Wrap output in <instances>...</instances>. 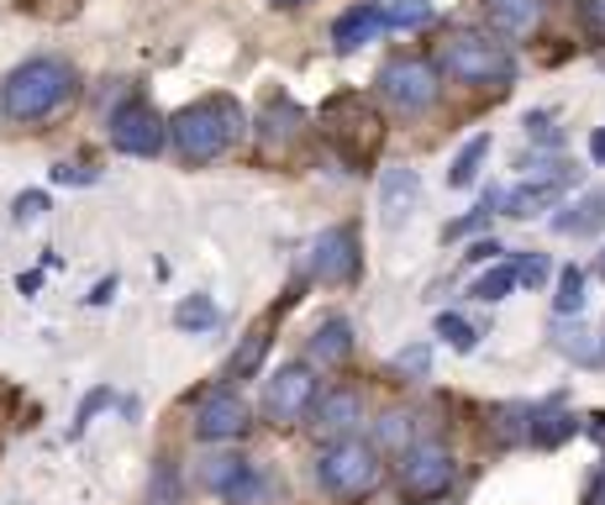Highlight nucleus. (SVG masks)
<instances>
[{
    "mask_svg": "<svg viewBox=\"0 0 605 505\" xmlns=\"http://www.w3.org/2000/svg\"><path fill=\"white\" fill-rule=\"evenodd\" d=\"M359 232L353 227H327L321 238L311 242V259H306V274L316 285H348L359 279Z\"/></svg>",
    "mask_w": 605,
    "mask_h": 505,
    "instance_id": "9",
    "label": "nucleus"
},
{
    "mask_svg": "<svg viewBox=\"0 0 605 505\" xmlns=\"http://www.w3.org/2000/svg\"><path fill=\"white\" fill-rule=\"evenodd\" d=\"M484 158H490V132H480V138H469V143L459 147V158H453V168H448V185H453V190H469V185L480 179Z\"/></svg>",
    "mask_w": 605,
    "mask_h": 505,
    "instance_id": "24",
    "label": "nucleus"
},
{
    "mask_svg": "<svg viewBox=\"0 0 605 505\" xmlns=\"http://www.w3.org/2000/svg\"><path fill=\"white\" fill-rule=\"evenodd\" d=\"M590 158H595V164H605V132H595V138H590Z\"/></svg>",
    "mask_w": 605,
    "mask_h": 505,
    "instance_id": "42",
    "label": "nucleus"
},
{
    "mask_svg": "<svg viewBox=\"0 0 605 505\" xmlns=\"http://www.w3.org/2000/svg\"><path fill=\"white\" fill-rule=\"evenodd\" d=\"M580 11H584V26L595 37H605V0H580Z\"/></svg>",
    "mask_w": 605,
    "mask_h": 505,
    "instance_id": "36",
    "label": "nucleus"
},
{
    "mask_svg": "<svg viewBox=\"0 0 605 505\" xmlns=\"http://www.w3.org/2000/svg\"><path fill=\"white\" fill-rule=\"evenodd\" d=\"M321 121H327V138L342 147L348 164L374 158L380 143H385V121H380V111H374L363 96H332L327 100V111H321Z\"/></svg>",
    "mask_w": 605,
    "mask_h": 505,
    "instance_id": "5",
    "label": "nucleus"
},
{
    "mask_svg": "<svg viewBox=\"0 0 605 505\" xmlns=\"http://www.w3.org/2000/svg\"><path fill=\"white\" fill-rule=\"evenodd\" d=\"M558 353L574 363H605V348L595 342V332H584V327H569V332H558Z\"/></svg>",
    "mask_w": 605,
    "mask_h": 505,
    "instance_id": "28",
    "label": "nucleus"
},
{
    "mask_svg": "<svg viewBox=\"0 0 605 505\" xmlns=\"http://www.w3.org/2000/svg\"><path fill=\"white\" fill-rule=\"evenodd\" d=\"M527 138H537V143H558L553 117H548V111H532V117H527Z\"/></svg>",
    "mask_w": 605,
    "mask_h": 505,
    "instance_id": "34",
    "label": "nucleus"
},
{
    "mask_svg": "<svg viewBox=\"0 0 605 505\" xmlns=\"http://www.w3.org/2000/svg\"><path fill=\"white\" fill-rule=\"evenodd\" d=\"M300 127H306L300 106H290V100H268V111L258 117V147H264L268 164H279V158L290 153V143H300Z\"/></svg>",
    "mask_w": 605,
    "mask_h": 505,
    "instance_id": "14",
    "label": "nucleus"
},
{
    "mask_svg": "<svg viewBox=\"0 0 605 505\" xmlns=\"http://www.w3.org/2000/svg\"><path fill=\"white\" fill-rule=\"evenodd\" d=\"M416 200H421V174H416V168L395 164V168H385V174H380V221H385L389 232L411 221Z\"/></svg>",
    "mask_w": 605,
    "mask_h": 505,
    "instance_id": "12",
    "label": "nucleus"
},
{
    "mask_svg": "<svg viewBox=\"0 0 605 505\" xmlns=\"http://www.w3.org/2000/svg\"><path fill=\"white\" fill-rule=\"evenodd\" d=\"M268 359V332L264 327H258V332H248L238 342V353H232V359H227V380H232V385H238V380H253V374H258V363Z\"/></svg>",
    "mask_w": 605,
    "mask_h": 505,
    "instance_id": "23",
    "label": "nucleus"
},
{
    "mask_svg": "<svg viewBox=\"0 0 605 505\" xmlns=\"http://www.w3.org/2000/svg\"><path fill=\"white\" fill-rule=\"evenodd\" d=\"M553 232L558 238H595V232H605V185L580 195L574 206H563L553 217Z\"/></svg>",
    "mask_w": 605,
    "mask_h": 505,
    "instance_id": "18",
    "label": "nucleus"
},
{
    "mask_svg": "<svg viewBox=\"0 0 605 505\" xmlns=\"http://www.w3.org/2000/svg\"><path fill=\"white\" fill-rule=\"evenodd\" d=\"M348 359H353V327H348L342 316H327L311 332V363L338 369V363H348Z\"/></svg>",
    "mask_w": 605,
    "mask_h": 505,
    "instance_id": "20",
    "label": "nucleus"
},
{
    "mask_svg": "<svg viewBox=\"0 0 605 505\" xmlns=\"http://www.w3.org/2000/svg\"><path fill=\"white\" fill-rule=\"evenodd\" d=\"M363 421V395L359 389H327V395H316L311 406V427L327 442H338V437H353V427Z\"/></svg>",
    "mask_w": 605,
    "mask_h": 505,
    "instance_id": "13",
    "label": "nucleus"
},
{
    "mask_svg": "<svg viewBox=\"0 0 605 505\" xmlns=\"http://www.w3.org/2000/svg\"><path fill=\"white\" fill-rule=\"evenodd\" d=\"M437 337H448V348H453V353H474V342H480V332H474L459 311L437 316Z\"/></svg>",
    "mask_w": 605,
    "mask_h": 505,
    "instance_id": "31",
    "label": "nucleus"
},
{
    "mask_svg": "<svg viewBox=\"0 0 605 505\" xmlns=\"http://www.w3.org/2000/svg\"><path fill=\"white\" fill-rule=\"evenodd\" d=\"M584 505H605V469L590 480V490H584Z\"/></svg>",
    "mask_w": 605,
    "mask_h": 505,
    "instance_id": "39",
    "label": "nucleus"
},
{
    "mask_svg": "<svg viewBox=\"0 0 605 505\" xmlns=\"http://www.w3.org/2000/svg\"><path fill=\"white\" fill-rule=\"evenodd\" d=\"M380 22L389 32H416V26L432 22V0H385L380 6Z\"/></svg>",
    "mask_w": 605,
    "mask_h": 505,
    "instance_id": "25",
    "label": "nucleus"
},
{
    "mask_svg": "<svg viewBox=\"0 0 605 505\" xmlns=\"http://www.w3.org/2000/svg\"><path fill=\"white\" fill-rule=\"evenodd\" d=\"M411 442H416L411 410H385V416L374 421V448H380V453H406Z\"/></svg>",
    "mask_w": 605,
    "mask_h": 505,
    "instance_id": "22",
    "label": "nucleus"
},
{
    "mask_svg": "<svg viewBox=\"0 0 605 505\" xmlns=\"http://www.w3.org/2000/svg\"><path fill=\"white\" fill-rule=\"evenodd\" d=\"M43 211H48V195H43V190H22V195H16V206H11V217L22 221V227H32Z\"/></svg>",
    "mask_w": 605,
    "mask_h": 505,
    "instance_id": "32",
    "label": "nucleus"
},
{
    "mask_svg": "<svg viewBox=\"0 0 605 505\" xmlns=\"http://www.w3.org/2000/svg\"><path fill=\"white\" fill-rule=\"evenodd\" d=\"M516 279L537 289L542 279H548V259H537V253H532V259H521V264H516Z\"/></svg>",
    "mask_w": 605,
    "mask_h": 505,
    "instance_id": "35",
    "label": "nucleus"
},
{
    "mask_svg": "<svg viewBox=\"0 0 605 505\" xmlns=\"http://www.w3.org/2000/svg\"><path fill=\"white\" fill-rule=\"evenodd\" d=\"M248 427H253V410L238 389H217L195 410V437H206V442H238L248 437Z\"/></svg>",
    "mask_w": 605,
    "mask_h": 505,
    "instance_id": "11",
    "label": "nucleus"
},
{
    "mask_svg": "<svg viewBox=\"0 0 605 505\" xmlns=\"http://www.w3.org/2000/svg\"><path fill=\"white\" fill-rule=\"evenodd\" d=\"M527 432H532V406L495 410V442H527Z\"/></svg>",
    "mask_w": 605,
    "mask_h": 505,
    "instance_id": "30",
    "label": "nucleus"
},
{
    "mask_svg": "<svg viewBox=\"0 0 605 505\" xmlns=\"http://www.w3.org/2000/svg\"><path fill=\"white\" fill-rule=\"evenodd\" d=\"M601 274H605V259H601Z\"/></svg>",
    "mask_w": 605,
    "mask_h": 505,
    "instance_id": "45",
    "label": "nucleus"
},
{
    "mask_svg": "<svg viewBox=\"0 0 605 505\" xmlns=\"http://www.w3.org/2000/svg\"><path fill=\"white\" fill-rule=\"evenodd\" d=\"M385 32V22H380V6H353V11H342L338 26H332V43H338V53H359L363 43H374Z\"/></svg>",
    "mask_w": 605,
    "mask_h": 505,
    "instance_id": "19",
    "label": "nucleus"
},
{
    "mask_svg": "<svg viewBox=\"0 0 605 505\" xmlns=\"http://www.w3.org/2000/svg\"><path fill=\"white\" fill-rule=\"evenodd\" d=\"M58 185H96V168H74V164H64L58 174H53Z\"/></svg>",
    "mask_w": 605,
    "mask_h": 505,
    "instance_id": "37",
    "label": "nucleus"
},
{
    "mask_svg": "<svg viewBox=\"0 0 605 505\" xmlns=\"http://www.w3.org/2000/svg\"><path fill=\"white\" fill-rule=\"evenodd\" d=\"M395 363H400L406 374H427V369H432V348H427V342H411V348L395 353Z\"/></svg>",
    "mask_w": 605,
    "mask_h": 505,
    "instance_id": "33",
    "label": "nucleus"
},
{
    "mask_svg": "<svg viewBox=\"0 0 605 505\" xmlns=\"http://www.w3.org/2000/svg\"><path fill=\"white\" fill-rule=\"evenodd\" d=\"M495 253H501V248H495V242H474V248H469V264H490V259H495Z\"/></svg>",
    "mask_w": 605,
    "mask_h": 505,
    "instance_id": "40",
    "label": "nucleus"
},
{
    "mask_svg": "<svg viewBox=\"0 0 605 505\" xmlns=\"http://www.w3.org/2000/svg\"><path fill=\"white\" fill-rule=\"evenodd\" d=\"M553 311H558V316H580V311H584V268H580V264H569L563 274H558Z\"/></svg>",
    "mask_w": 605,
    "mask_h": 505,
    "instance_id": "29",
    "label": "nucleus"
},
{
    "mask_svg": "<svg viewBox=\"0 0 605 505\" xmlns=\"http://www.w3.org/2000/svg\"><path fill=\"white\" fill-rule=\"evenodd\" d=\"M574 432H580V421H574L569 410L542 406V410H532V432H527V442H537V448H558V442H569Z\"/></svg>",
    "mask_w": 605,
    "mask_h": 505,
    "instance_id": "21",
    "label": "nucleus"
},
{
    "mask_svg": "<svg viewBox=\"0 0 605 505\" xmlns=\"http://www.w3.org/2000/svg\"><path fill=\"white\" fill-rule=\"evenodd\" d=\"M442 74H453L459 85H510L516 79V58L506 43L484 37V32H453L442 48Z\"/></svg>",
    "mask_w": 605,
    "mask_h": 505,
    "instance_id": "4",
    "label": "nucleus"
},
{
    "mask_svg": "<svg viewBox=\"0 0 605 505\" xmlns=\"http://www.w3.org/2000/svg\"><path fill=\"white\" fill-rule=\"evenodd\" d=\"M169 132H174V147H179L185 164H211L242 132V111L232 100H195L185 111H174Z\"/></svg>",
    "mask_w": 605,
    "mask_h": 505,
    "instance_id": "2",
    "label": "nucleus"
},
{
    "mask_svg": "<svg viewBox=\"0 0 605 505\" xmlns=\"http://www.w3.org/2000/svg\"><path fill=\"white\" fill-rule=\"evenodd\" d=\"M590 437H595V442L605 448V416H590Z\"/></svg>",
    "mask_w": 605,
    "mask_h": 505,
    "instance_id": "43",
    "label": "nucleus"
},
{
    "mask_svg": "<svg viewBox=\"0 0 605 505\" xmlns=\"http://www.w3.org/2000/svg\"><path fill=\"white\" fill-rule=\"evenodd\" d=\"M380 448L374 442H359V437H338L321 463H316V480L321 490L332 495V501H363V495H374V484H380Z\"/></svg>",
    "mask_w": 605,
    "mask_h": 505,
    "instance_id": "3",
    "label": "nucleus"
},
{
    "mask_svg": "<svg viewBox=\"0 0 605 505\" xmlns=\"http://www.w3.org/2000/svg\"><path fill=\"white\" fill-rule=\"evenodd\" d=\"M174 327H179V332H211V327H217V300H211V295H185V300L174 306Z\"/></svg>",
    "mask_w": 605,
    "mask_h": 505,
    "instance_id": "27",
    "label": "nucleus"
},
{
    "mask_svg": "<svg viewBox=\"0 0 605 505\" xmlns=\"http://www.w3.org/2000/svg\"><path fill=\"white\" fill-rule=\"evenodd\" d=\"M437 64L432 58H416V53H400V58H389L385 69H380V96L395 106V111H406V117H416V111H427L437 100Z\"/></svg>",
    "mask_w": 605,
    "mask_h": 505,
    "instance_id": "6",
    "label": "nucleus"
},
{
    "mask_svg": "<svg viewBox=\"0 0 605 505\" xmlns=\"http://www.w3.org/2000/svg\"><path fill=\"white\" fill-rule=\"evenodd\" d=\"M569 179H574V174H532V179L516 185L501 206H506V217H516V221L537 217V211H553L558 200H563V190H569Z\"/></svg>",
    "mask_w": 605,
    "mask_h": 505,
    "instance_id": "15",
    "label": "nucleus"
},
{
    "mask_svg": "<svg viewBox=\"0 0 605 505\" xmlns=\"http://www.w3.org/2000/svg\"><path fill=\"white\" fill-rule=\"evenodd\" d=\"M516 285H521V279H516V264H490L480 279L469 285V295H474V300H484V306H495V300H506Z\"/></svg>",
    "mask_w": 605,
    "mask_h": 505,
    "instance_id": "26",
    "label": "nucleus"
},
{
    "mask_svg": "<svg viewBox=\"0 0 605 505\" xmlns=\"http://www.w3.org/2000/svg\"><path fill=\"white\" fill-rule=\"evenodd\" d=\"M164 138H169V121L158 117L147 100H127V106H117V117H111V143H117L121 153H132V158H153V153L164 147Z\"/></svg>",
    "mask_w": 605,
    "mask_h": 505,
    "instance_id": "10",
    "label": "nucleus"
},
{
    "mask_svg": "<svg viewBox=\"0 0 605 505\" xmlns=\"http://www.w3.org/2000/svg\"><path fill=\"white\" fill-rule=\"evenodd\" d=\"M106 400H111V389H96V395H85V406H79V427H85V421H96Z\"/></svg>",
    "mask_w": 605,
    "mask_h": 505,
    "instance_id": "38",
    "label": "nucleus"
},
{
    "mask_svg": "<svg viewBox=\"0 0 605 505\" xmlns=\"http://www.w3.org/2000/svg\"><path fill=\"white\" fill-rule=\"evenodd\" d=\"M268 6H306V0H268Z\"/></svg>",
    "mask_w": 605,
    "mask_h": 505,
    "instance_id": "44",
    "label": "nucleus"
},
{
    "mask_svg": "<svg viewBox=\"0 0 605 505\" xmlns=\"http://www.w3.org/2000/svg\"><path fill=\"white\" fill-rule=\"evenodd\" d=\"M406 463H400V484H406V495L411 501H437V495H448V484H453V453L442 448V442H411L406 448Z\"/></svg>",
    "mask_w": 605,
    "mask_h": 505,
    "instance_id": "8",
    "label": "nucleus"
},
{
    "mask_svg": "<svg viewBox=\"0 0 605 505\" xmlns=\"http://www.w3.org/2000/svg\"><path fill=\"white\" fill-rule=\"evenodd\" d=\"M484 22L501 37H532L542 26V0H484Z\"/></svg>",
    "mask_w": 605,
    "mask_h": 505,
    "instance_id": "17",
    "label": "nucleus"
},
{
    "mask_svg": "<svg viewBox=\"0 0 605 505\" xmlns=\"http://www.w3.org/2000/svg\"><path fill=\"white\" fill-rule=\"evenodd\" d=\"M206 484L217 490V495H227V501H253L258 495V474H253V463L238 453H217V458H206Z\"/></svg>",
    "mask_w": 605,
    "mask_h": 505,
    "instance_id": "16",
    "label": "nucleus"
},
{
    "mask_svg": "<svg viewBox=\"0 0 605 505\" xmlns=\"http://www.w3.org/2000/svg\"><path fill=\"white\" fill-rule=\"evenodd\" d=\"M316 395H321V385H316L311 369H306V363H285L264 389V416L274 427H300V421L311 416Z\"/></svg>",
    "mask_w": 605,
    "mask_h": 505,
    "instance_id": "7",
    "label": "nucleus"
},
{
    "mask_svg": "<svg viewBox=\"0 0 605 505\" xmlns=\"http://www.w3.org/2000/svg\"><path fill=\"white\" fill-rule=\"evenodd\" d=\"M74 100V69L64 58H26L0 85V111L11 121H48Z\"/></svg>",
    "mask_w": 605,
    "mask_h": 505,
    "instance_id": "1",
    "label": "nucleus"
},
{
    "mask_svg": "<svg viewBox=\"0 0 605 505\" xmlns=\"http://www.w3.org/2000/svg\"><path fill=\"white\" fill-rule=\"evenodd\" d=\"M111 295H117V279H100L96 295H90V306H111Z\"/></svg>",
    "mask_w": 605,
    "mask_h": 505,
    "instance_id": "41",
    "label": "nucleus"
}]
</instances>
